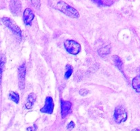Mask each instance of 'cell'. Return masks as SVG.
Segmentation results:
<instances>
[{
	"instance_id": "5b68a950",
	"label": "cell",
	"mask_w": 140,
	"mask_h": 131,
	"mask_svg": "<svg viewBox=\"0 0 140 131\" xmlns=\"http://www.w3.org/2000/svg\"><path fill=\"white\" fill-rule=\"evenodd\" d=\"M25 76H26V64L23 63L19 66L18 68V79H19V86L21 90H23L25 86Z\"/></svg>"
},
{
	"instance_id": "277c9868",
	"label": "cell",
	"mask_w": 140,
	"mask_h": 131,
	"mask_svg": "<svg viewBox=\"0 0 140 131\" xmlns=\"http://www.w3.org/2000/svg\"><path fill=\"white\" fill-rule=\"evenodd\" d=\"M114 118L117 124H121L126 122L128 118V113L125 107L122 106H118L116 107L114 113Z\"/></svg>"
},
{
	"instance_id": "30bf717a",
	"label": "cell",
	"mask_w": 140,
	"mask_h": 131,
	"mask_svg": "<svg viewBox=\"0 0 140 131\" xmlns=\"http://www.w3.org/2000/svg\"><path fill=\"white\" fill-rule=\"evenodd\" d=\"M36 100V94L34 92H31L28 96V101L25 104V108L27 109H31L33 107L34 104Z\"/></svg>"
},
{
	"instance_id": "7a4b0ae2",
	"label": "cell",
	"mask_w": 140,
	"mask_h": 131,
	"mask_svg": "<svg viewBox=\"0 0 140 131\" xmlns=\"http://www.w3.org/2000/svg\"><path fill=\"white\" fill-rule=\"evenodd\" d=\"M2 21L4 23V25L6 26L8 29H10L14 34H16L17 36L21 38V37H22V31H21V28H19L18 25L12 19L4 17L2 19Z\"/></svg>"
},
{
	"instance_id": "44dd1931",
	"label": "cell",
	"mask_w": 140,
	"mask_h": 131,
	"mask_svg": "<svg viewBox=\"0 0 140 131\" xmlns=\"http://www.w3.org/2000/svg\"><path fill=\"white\" fill-rule=\"evenodd\" d=\"M37 126L36 124H34L33 126H29L27 128V130L28 131H36L37 130Z\"/></svg>"
},
{
	"instance_id": "8fae6325",
	"label": "cell",
	"mask_w": 140,
	"mask_h": 131,
	"mask_svg": "<svg viewBox=\"0 0 140 131\" xmlns=\"http://www.w3.org/2000/svg\"><path fill=\"white\" fill-rule=\"evenodd\" d=\"M113 61L114 63L117 68L119 70L121 73H123V62L122 61L121 58L118 56V55H114L113 56Z\"/></svg>"
},
{
	"instance_id": "52a82bcc",
	"label": "cell",
	"mask_w": 140,
	"mask_h": 131,
	"mask_svg": "<svg viewBox=\"0 0 140 131\" xmlns=\"http://www.w3.org/2000/svg\"><path fill=\"white\" fill-rule=\"evenodd\" d=\"M72 103L68 100H61V115L62 118L64 119L71 112Z\"/></svg>"
},
{
	"instance_id": "2e32d148",
	"label": "cell",
	"mask_w": 140,
	"mask_h": 131,
	"mask_svg": "<svg viewBox=\"0 0 140 131\" xmlns=\"http://www.w3.org/2000/svg\"><path fill=\"white\" fill-rule=\"evenodd\" d=\"M65 69H66V72H65V74H64V78H65L66 79H68L71 77L72 74H73V68L71 65L67 64V65L66 66Z\"/></svg>"
},
{
	"instance_id": "4fadbf2b",
	"label": "cell",
	"mask_w": 140,
	"mask_h": 131,
	"mask_svg": "<svg viewBox=\"0 0 140 131\" xmlns=\"http://www.w3.org/2000/svg\"><path fill=\"white\" fill-rule=\"evenodd\" d=\"M6 62V57L4 54H2L0 55V83L2 82V74L4 72V67H5Z\"/></svg>"
},
{
	"instance_id": "ba28073f",
	"label": "cell",
	"mask_w": 140,
	"mask_h": 131,
	"mask_svg": "<svg viewBox=\"0 0 140 131\" xmlns=\"http://www.w3.org/2000/svg\"><path fill=\"white\" fill-rule=\"evenodd\" d=\"M9 8L12 14L14 16H19L21 11V2L19 0H12L10 2Z\"/></svg>"
},
{
	"instance_id": "5bb4252c",
	"label": "cell",
	"mask_w": 140,
	"mask_h": 131,
	"mask_svg": "<svg viewBox=\"0 0 140 131\" xmlns=\"http://www.w3.org/2000/svg\"><path fill=\"white\" fill-rule=\"evenodd\" d=\"M111 51V47L109 45H107L103 48H99L98 50V53L100 56H105V55L109 54Z\"/></svg>"
},
{
	"instance_id": "6da1fadb",
	"label": "cell",
	"mask_w": 140,
	"mask_h": 131,
	"mask_svg": "<svg viewBox=\"0 0 140 131\" xmlns=\"http://www.w3.org/2000/svg\"><path fill=\"white\" fill-rule=\"evenodd\" d=\"M49 4L52 8L60 11L69 17L73 19L79 17V13L76 9L63 1H51L49 2Z\"/></svg>"
},
{
	"instance_id": "7c38bea8",
	"label": "cell",
	"mask_w": 140,
	"mask_h": 131,
	"mask_svg": "<svg viewBox=\"0 0 140 131\" xmlns=\"http://www.w3.org/2000/svg\"><path fill=\"white\" fill-rule=\"evenodd\" d=\"M132 87L136 91V92L140 93V74L133 79Z\"/></svg>"
},
{
	"instance_id": "ffe728a7",
	"label": "cell",
	"mask_w": 140,
	"mask_h": 131,
	"mask_svg": "<svg viewBox=\"0 0 140 131\" xmlns=\"http://www.w3.org/2000/svg\"><path fill=\"white\" fill-rule=\"evenodd\" d=\"M74 126H75V124L74 123V122H73V121H71V122L68 124L67 127L66 128H67V130L71 131L74 128Z\"/></svg>"
},
{
	"instance_id": "d6986e66",
	"label": "cell",
	"mask_w": 140,
	"mask_h": 131,
	"mask_svg": "<svg viewBox=\"0 0 140 131\" xmlns=\"http://www.w3.org/2000/svg\"><path fill=\"white\" fill-rule=\"evenodd\" d=\"M31 4H33L34 7L36 9H39L40 6V2L38 0H34V1H31Z\"/></svg>"
},
{
	"instance_id": "3957f363",
	"label": "cell",
	"mask_w": 140,
	"mask_h": 131,
	"mask_svg": "<svg viewBox=\"0 0 140 131\" xmlns=\"http://www.w3.org/2000/svg\"><path fill=\"white\" fill-rule=\"evenodd\" d=\"M64 45L66 51L72 55H77L81 51V45L75 40H66L64 41Z\"/></svg>"
},
{
	"instance_id": "e0dca14e",
	"label": "cell",
	"mask_w": 140,
	"mask_h": 131,
	"mask_svg": "<svg viewBox=\"0 0 140 131\" xmlns=\"http://www.w3.org/2000/svg\"><path fill=\"white\" fill-rule=\"evenodd\" d=\"M94 3L97 4L99 6H111L114 3L112 1H102V0H97V1H94Z\"/></svg>"
},
{
	"instance_id": "9a60e30c",
	"label": "cell",
	"mask_w": 140,
	"mask_h": 131,
	"mask_svg": "<svg viewBox=\"0 0 140 131\" xmlns=\"http://www.w3.org/2000/svg\"><path fill=\"white\" fill-rule=\"evenodd\" d=\"M8 97L11 100H12V101H13L14 102H15L16 104L19 103L20 97H19V95L17 92H16V91H10L8 94Z\"/></svg>"
},
{
	"instance_id": "9c48e42d",
	"label": "cell",
	"mask_w": 140,
	"mask_h": 131,
	"mask_svg": "<svg viewBox=\"0 0 140 131\" xmlns=\"http://www.w3.org/2000/svg\"><path fill=\"white\" fill-rule=\"evenodd\" d=\"M34 14L30 8H26L23 12V21L25 25L30 26L34 19Z\"/></svg>"
},
{
	"instance_id": "ac0fdd59",
	"label": "cell",
	"mask_w": 140,
	"mask_h": 131,
	"mask_svg": "<svg viewBox=\"0 0 140 131\" xmlns=\"http://www.w3.org/2000/svg\"><path fill=\"white\" fill-rule=\"evenodd\" d=\"M79 92V94L81 95V96H85L88 94L90 91H89L88 90L85 89V88H83V89H81Z\"/></svg>"
},
{
	"instance_id": "7402d4cb",
	"label": "cell",
	"mask_w": 140,
	"mask_h": 131,
	"mask_svg": "<svg viewBox=\"0 0 140 131\" xmlns=\"http://www.w3.org/2000/svg\"><path fill=\"white\" fill-rule=\"evenodd\" d=\"M132 131H140V128H136L132 130Z\"/></svg>"
},
{
	"instance_id": "8992f818",
	"label": "cell",
	"mask_w": 140,
	"mask_h": 131,
	"mask_svg": "<svg viewBox=\"0 0 140 131\" xmlns=\"http://www.w3.org/2000/svg\"><path fill=\"white\" fill-rule=\"evenodd\" d=\"M54 102L53 98L51 96H47L45 99V105L40 109V112L43 113L52 114L53 112Z\"/></svg>"
}]
</instances>
